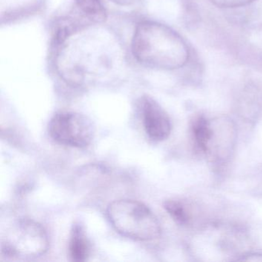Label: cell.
Returning <instances> with one entry per match:
<instances>
[{
    "label": "cell",
    "mask_w": 262,
    "mask_h": 262,
    "mask_svg": "<svg viewBox=\"0 0 262 262\" xmlns=\"http://www.w3.org/2000/svg\"><path fill=\"white\" fill-rule=\"evenodd\" d=\"M86 28L81 30L82 37L79 38V30L54 47L58 73L72 86L83 85L89 76L108 72L113 65L110 50L95 38L87 37L84 32Z\"/></svg>",
    "instance_id": "2"
},
{
    "label": "cell",
    "mask_w": 262,
    "mask_h": 262,
    "mask_svg": "<svg viewBox=\"0 0 262 262\" xmlns=\"http://www.w3.org/2000/svg\"><path fill=\"white\" fill-rule=\"evenodd\" d=\"M164 208L171 219L181 225H188L191 219L189 211L186 205L178 199H169L164 202Z\"/></svg>",
    "instance_id": "10"
},
{
    "label": "cell",
    "mask_w": 262,
    "mask_h": 262,
    "mask_svg": "<svg viewBox=\"0 0 262 262\" xmlns=\"http://www.w3.org/2000/svg\"><path fill=\"white\" fill-rule=\"evenodd\" d=\"M210 2L219 8H237L245 7L255 0H209Z\"/></svg>",
    "instance_id": "11"
},
{
    "label": "cell",
    "mask_w": 262,
    "mask_h": 262,
    "mask_svg": "<svg viewBox=\"0 0 262 262\" xmlns=\"http://www.w3.org/2000/svg\"><path fill=\"white\" fill-rule=\"evenodd\" d=\"M50 241L41 224L32 219H19L4 233L1 250L7 257L34 258L45 254Z\"/></svg>",
    "instance_id": "4"
},
{
    "label": "cell",
    "mask_w": 262,
    "mask_h": 262,
    "mask_svg": "<svg viewBox=\"0 0 262 262\" xmlns=\"http://www.w3.org/2000/svg\"><path fill=\"white\" fill-rule=\"evenodd\" d=\"M77 11L91 24H101L107 13L102 0H73Z\"/></svg>",
    "instance_id": "8"
},
{
    "label": "cell",
    "mask_w": 262,
    "mask_h": 262,
    "mask_svg": "<svg viewBox=\"0 0 262 262\" xmlns=\"http://www.w3.org/2000/svg\"><path fill=\"white\" fill-rule=\"evenodd\" d=\"M107 217L122 236L136 241H151L160 236L161 225L154 213L145 204L121 199L110 204Z\"/></svg>",
    "instance_id": "3"
},
{
    "label": "cell",
    "mask_w": 262,
    "mask_h": 262,
    "mask_svg": "<svg viewBox=\"0 0 262 262\" xmlns=\"http://www.w3.org/2000/svg\"><path fill=\"white\" fill-rule=\"evenodd\" d=\"M138 62L150 68L174 70L188 62L190 52L185 41L174 30L154 21L139 23L132 41Z\"/></svg>",
    "instance_id": "1"
},
{
    "label": "cell",
    "mask_w": 262,
    "mask_h": 262,
    "mask_svg": "<svg viewBox=\"0 0 262 262\" xmlns=\"http://www.w3.org/2000/svg\"><path fill=\"white\" fill-rule=\"evenodd\" d=\"M91 245L83 226L79 223L73 225L69 243V252L74 261H85L90 257Z\"/></svg>",
    "instance_id": "7"
},
{
    "label": "cell",
    "mask_w": 262,
    "mask_h": 262,
    "mask_svg": "<svg viewBox=\"0 0 262 262\" xmlns=\"http://www.w3.org/2000/svg\"><path fill=\"white\" fill-rule=\"evenodd\" d=\"M142 123L147 136L155 142L168 139L171 124L166 112L152 98L144 96L139 101Z\"/></svg>",
    "instance_id": "6"
},
{
    "label": "cell",
    "mask_w": 262,
    "mask_h": 262,
    "mask_svg": "<svg viewBox=\"0 0 262 262\" xmlns=\"http://www.w3.org/2000/svg\"><path fill=\"white\" fill-rule=\"evenodd\" d=\"M191 131L194 142L199 149L203 152H208V147L214 133V129L209 121L203 116L194 118L191 124Z\"/></svg>",
    "instance_id": "9"
},
{
    "label": "cell",
    "mask_w": 262,
    "mask_h": 262,
    "mask_svg": "<svg viewBox=\"0 0 262 262\" xmlns=\"http://www.w3.org/2000/svg\"><path fill=\"white\" fill-rule=\"evenodd\" d=\"M112 1L121 6H129L136 2V0H112Z\"/></svg>",
    "instance_id": "12"
},
{
    "label": "cell",
    "mask_w": 262,
    "mask_h": 262,
    "mask_svg": "<svg viewBox=\"0 0 262 262\" xmlns=\"http://www.w3.org/2000/svg\"><path fill=\"white\" fill-rule=\"evenodd\" d=\"M49 133L60 145L85 148L94 139L95 127L91 119L81 113L61 111L52 117Z\"/></svg>",
    "instance_id": "5"
}]
</instances>
